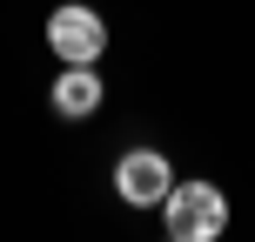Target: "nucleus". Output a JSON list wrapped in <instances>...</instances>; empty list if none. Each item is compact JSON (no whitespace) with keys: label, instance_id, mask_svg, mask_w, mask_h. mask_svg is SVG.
<instances>
[{"label":"nucleus","instance_id":"obj_1","mask_svg":"<svg viewBox=\"0 0 255 242\" xmlns=\"http://www.w3.org/2000/svg\"><path fill=\"white\" fill-rule=\"evenodd\" d=\"M161 222L175 242H215L222 229H229V195L215 189V182H175V189L161 195Z\"/></svg>","mask_w":255,"mask_h":242},{"label":"nucleus","instance_id":"obj_2","mask_svg":"<svg viewBox=\"0 0 255 242\" xmlns=\"http://www.w3.org/2000/svg\"><path fill=\"white\" fill-rule=\"evenodd\" d=\"M47 47L61 54V61H74V67H101V54H108V20L88 7V0H61V7L47 13Z\"/></svg>","mask_w":255,"mask_h":242},{"label":"nucleus","instance_id":"obj_3","mask_svg":"<svg viewBox=\"0 0 255 242\" xmlns=\"http://www.w3.org/2000/svg\"><path fill=\"white\" fill-rule=\"evenodd\" d=\"M175 189V168H168L161 148H128L115 162V195L128 209H161V195Z\"/></svg>","mask_w":255,"mask_h":242},{"label":"nucleus","instance_id":"obj_4","mask_svg":"<svg viewBox=\"0 0 255 242\" xmlns=\"http://www.w3.org/2000/svg\"><path fill=\"white\" fill-rule=\"evenodd\" d=\"M54 115L61 121H88V115H101V74H94V67H74V61H61V74H54Z\"/></svg>","mask_w":255,"mask_h":242}]
</instances>
